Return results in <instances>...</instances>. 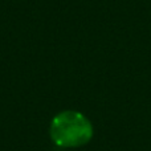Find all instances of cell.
Segmentation results:
<instances>
[{
    "label": "cell",
    "mask_w": 151,
    "mask_h": 151,
    "mask_svg": "<svg viewBox=\"0 0 151 151\" xmlns=\"http://www.w3.org/2000/svg\"><path fill=\"white\" fill-rule=\"evenodd\" d=\"M93 137V127L85 115L78 111H63L50 123V138L60 147H78Z\"/></svg>",
    "instance_id": "obj_1"
}]
</instances>
